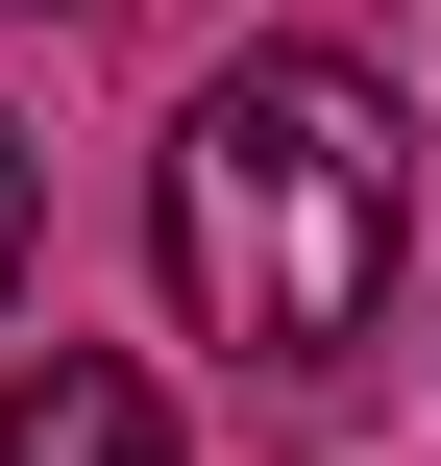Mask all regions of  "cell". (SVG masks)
<instances>
[{"label":"cell","mask_w":441,"mask_h":466,"mask_svg":"<svg viewBox=\"0 0 441 466\" xmlns=\"http://www.w3.org/2000/svg\"><path fill=\"white\" fill-rule=\"evenodd\" d=\"M0 466H172V393L98 369V344H49V369H0Z\"/></svg>","instance_id":"cell-2"},{"label":"cell","mask_w":441,"mask_h":466,"mask_svg":"<svg viewBox=\"0 0 441 466\" xmlns=\"http://www.w3.org/2000/svg\"><path fill=\"white\" fill-rule=\"evenodd\" d=\"M0 295H25V123H0Z\"/></svg>","instance_id":"cell-3"},{"label":"cell","mask_w":441,"mask_h":466,"mask_svg":"<svg viewBox=\"0 0 441 466\" xmlns=\"http://www.w3.org/2000/svg\"><path fill=\"white\" fill-rule=\"evenodd\" d=\"M147 221H172L196 344H246V369H344V344L393 319V270H417V123H393L368 49H221V74L172 98Z\"/></svg>","instance_id":"cell-1"}]
</instances>
